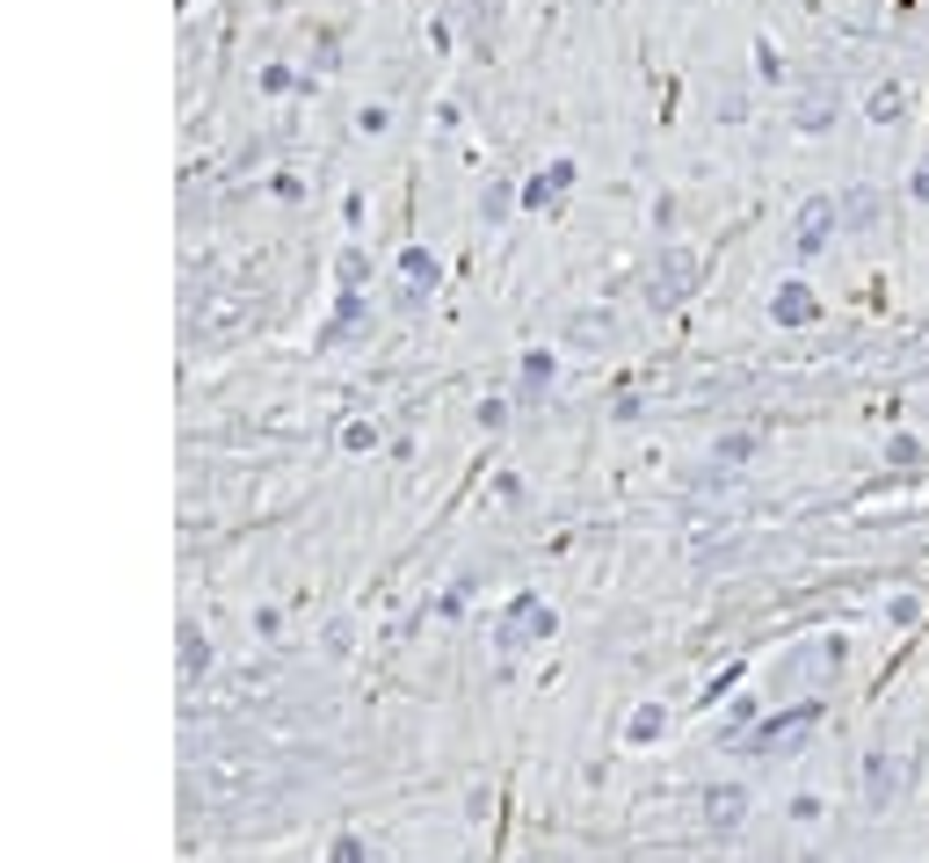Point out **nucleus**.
Masks as SVG:
<instances>
[{
  "mask_svg": "<svg viewBox=\"0 0 929 863\" xmlns=\"http://www.w3.org/2000/svg\"><path fill=\"white\" fill-rule=\"evenodd\" d=\"M813 733V711H791L785 725H770V733H755V747H763V755H785V747H799Z\"/></svg>",
  "mask_w": 929,
  "mask_h": 863,
  "instance_id": "1",
  "label": "nucleus"
},
{
  "mask_svg": "<svg viewBox=\"0 0 929 863\" xmlns=\"http://www.w3.org/2000/svg\"><path fill=\"white\" fill-rule=\"evenodd\" d=\"M886 798H894V762L872 755L864 762V806H886Z\"/></svg>",
  "mask_w": 929,
  "mask_h": 863,
  "instance_id": "2",
  "label": "nucleus"
},
{
  "mask_svg": "<svg viewBox=\"0 0 929 863\" xmlns=\"http://www.w3.org/2000/svg\"><path fill=\"white\" fill-rule=\"evenodd\" d=\"M821 240H828V204H813L807 218H799V255H813Z\"/></svg>",
  "mask_w": 929,
  "mask_h": 863,
  "instance_id": "3",
  "label": "nucleus"
},
{
  "mask_svg": "<svg viewBox=\"0 0 929 863\" xmlns=\"http://www.w3.org/2000/svg\"><path fill=\"white\" fill-rule=\"evenodd\" d=\"M807 312H813L807 291H785V298H777V320H807Z\"/></svg>",
  "mask_w": 929,
  "mask_h": 863,
  "instance_id": "4",
  "label": "nucleus"
}]
</instances>
